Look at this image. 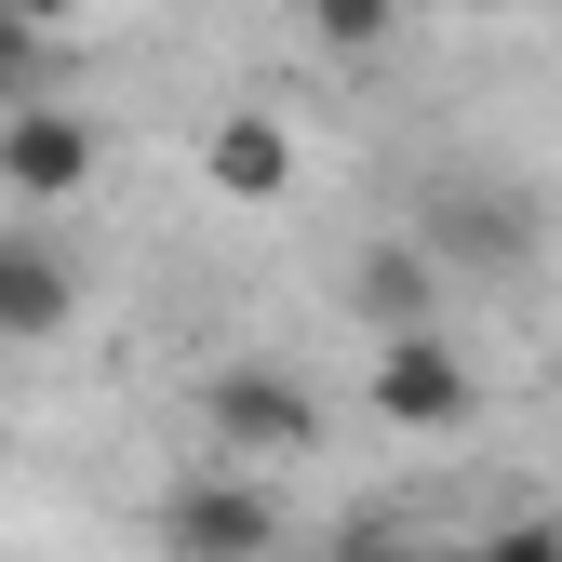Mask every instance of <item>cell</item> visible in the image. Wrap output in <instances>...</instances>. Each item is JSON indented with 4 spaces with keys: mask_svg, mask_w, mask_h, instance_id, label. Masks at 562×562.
Here are the masks:
<instances>
[{
    "mask_svg": "<svg viewBox=\"0 0 562 562\" xmlns=\"http://www.w3.org/2000/svg\"><path fill=\"white\" fill-rule=\"evenodd\" d=\"M14 94H41V27L0 14V108H14Z\"/></svg>",
    "mask_w": 562,
    "mask_h": 562,
    "instance_id": "cell-10",
    "label": "cell"
},
{
    "mask_svg": "<svg viewBox=\"0 0 562 562\" xmlns=\"http://www.w3.org/2000/svg\"><path fill=\"white\" fill-rule=\"evenodd\" d=\"M415 562H482V549H415Z\"/></svg>",
    "mask_w": 562,
    "mask_h": 562,
    "instance_id": "cell-14",
    "label": "cell"
},
{
    "mask_svg": "<svg viewBox=\"0 0 562 562\" xmlns=\"http://www.w3.org/2000/svg\"><path fill=\"white\" fill-rule=\"evenodd\" d=\"M201 175H215L228 201H281L295 188V121L281 108H228L215 134H201Z\"/></svg>",
    "mask_w": 562,
    "mask_h": 562,
    "instance_id": "cell-8",
    "label": "cell"
},
{
    "mask_svg": "<svg viewBox=\"0 0 562 562\" xmlns=\"http://www.w3.org/2000/svg\"><path fill=\"white\" fill-rule=\"evenodd\" d=\"M0 14H27V27H41V41H54V27H67V14H81V0H0Z\"/></svg>",
    "mask_w": 562,
    "mask_h": 562,
    "instance_id": "cell-12",
    "label": "cell"
},
{
    "mask_svg": "<svg viewBox=\"0 0 562 562\" xmlns=\"http://www.w3.org/2000/svg\"><path fill=\"white\" fill-rule=\"evenodd\" d=\"M161 549H175V562H268V549H281V496H268L255 469L175 482V496H161Z\"/></svg>",
    "mask_w": 562,
    "mask_h": 562,
    "instance_id": "cell-3",
    "label": "cell"
},
{
    "mask_svg": "<svg viewBox=\"0 0 562 562\" xmlns=\"http://www.w3.org/2000/svg\"><path fill=\"white\" fill-rule=\"evenodd\" d=\"M375 415H389V429H415V442L469 429V415H482V375H469V348H456L442 322H415V335H375Z\"/></svg>",
    "mask_w": 562,
    "mask_h": 562,
    "instance_id": "cell-2",
    "label": "cell"
},
{
    "mask_svg": "<svg viewBox=\"0 0 562 562\" xmlns=\"http://www.w3.org/2000/svg\"><path fill=\"white\" fill-rule=\"evenodd\" d=\"M482 562H562V536H549V522H509V536L482 549Z\"/></svg>",
    "mask_w": 562,
    "mask_h": 562,
    "instance_id": "cell-11",
    "label": "cell"
},
{
    "mask_svg": "<svg viewBox=\"0 0 562 562\" xmlns=\"http://www.w3.org/2000/svg\"><path fill=\"white\" fill-rule=\"evenodd\" d=\"M201 415H215V442H228L241 469H281V456H308V442H322V402L281 375V362H228L215 389H201Z\"/></svg>",
    "mask_w": 562,
    "mask_h": 562,
    "instance_id": "cell-4",
    "label": "cell"
},
{
    "mask_svg": "<svg viewBox=\"0 0 562 562\" xmlns=\"http://www.w3.org/2000/svg\"><path fill=\"white\" fill-rule=\"evenodd\" d=\"M94 161H108V134L67 94H14V121H0V188H14V201H81Z\"/></svg>",
    "mask_w": 562,
    "mask_h": 562,
    "instance_id": "cell-5",
    "label": "cell"
},
{
    "mask_svg": "<svg viewBox=\"0 0 562 562\" xmlns=\"http://www.w3.org/2000/svg\"><path fill=\"white\" fill-rule=\"evenodd\" d=\"M442 255L429 241H362V255H348V322H362V335H415V322H429L442 308Z\"/></svg>",
    "mask_w": 562,
    "mask_h": 562,
    "instance_id": "cell-7",
    "label": "cell"
},
{
    "mask_svg": "<svg viewBox=\"0 0 562 562\" xmlns=\"http://www.w3.org/2000/svg\"><path fill=\"white\" fill-rule=\"evenodd\" d=\"M81 322V255L41 228H0V348H54Z\"/></svg>",
    "mask_w": 562,
    "mask_h": 562,
    "instance_id": "cell-6",
    "label": "cell"
},
{
    "mask_svg": "<svg viewBox=\"0 0 562 562\" xmlns=\"http://www.w3.org/2000/svg\"><path fill=\"white\" fill-rule=\"evenodd\" d=\"M335 562H415V549H389V536H348V549H335Z\"/></svg>",
    "mask_w": 562,
    "mask_h": 562,
    "instance_id": "cell-13",
    "label": "cell"
},
{
    "mask_svg": "<svg viewBox=\"0 0 562 562\" xmlns=\"http://www.w3.org/2000/svg\"><path fill=\"white\" fill-rule=\"evenodd\" d=\"M389 27H402V0H308L322 54H389Z\"/></svg>",
    "mask_w": 562,
    "mask_h": 562,
    "instance_id": "cell-9",
    "label": "cell"
},
{
    "mask_svg": "<svg viewBox=\"0 0 562 562\" xmlns=\"http://www.w3.org/2000/svg\"><path fill=\"white\" fill-rule=\"evenodd\" d=\"M415 241H429L456 281H522L549 255V215L509 188V175H429V215H415Z\"/></svg>",
    "mask_w": 562,
    "mask_h": 562,
    "instance_id": "cell-1",
    "label": "cell"
}]
</instances>
